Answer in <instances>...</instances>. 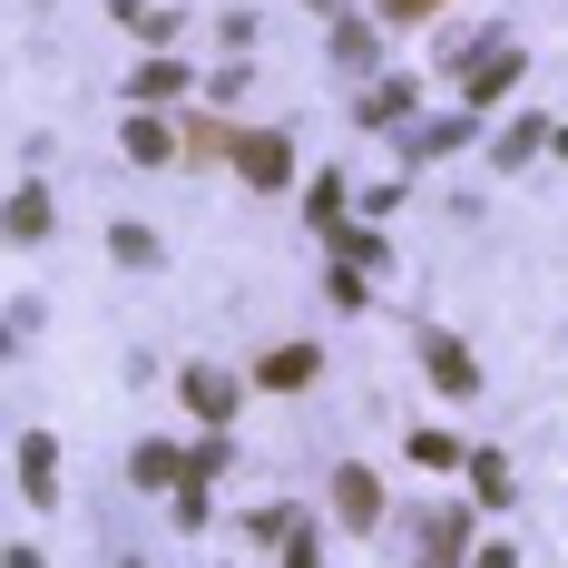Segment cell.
I'll return each instance as SVG.
<instances>
[{
	"label": "cell",
	"instance_id": "cell-3",
	"mask_svg": "<svg viewBox=\"0 0 568 568\" xmlns=\"http://www.w3.org/2000/svg\"><path fill=\"white\" fill-rule=\"evenodd\" d=\"M334 510L353 519V529H373V519H383V490H373V470H334Z\"/></svg>",
	"mask_w": 568,
	"mask_h": 568
},
{
	"label": "cell",
	"instance_id": "cell-13",
	"mask_svg": "<svg viewBox=\"0 0 568 568\" xmlns=\"http://www.w3.org/2000/svg\"><path fill=\"white\" fill-rule=\"evenodd\" d=\"M284 568H324V549H314V529H294V539H284Z\"/></svg>",
	"mask_w": 568,
	"mask_h": 568
},
{
	"label": "cell",
	"instance_id": "cell-1",
	"mask_svg": "<svg viewBox=\"0 0 568 568\" xmlns=\"http://www.w3.org/2000/svg\"><path fill=\"white\" fill-rule=\"evenodd\" d=\"M235 168H245V186H284L294 176V148H284L275 128H255V138H235Z\"/></svg>",
	"mask_w": 568,
	"mask_h": 568
},
{
	"label": "cell",
	"instance_id": "cell-6",
	"mask_svg": "<svg viewBox=\"0 0 568 568\" xmlns=\"http://www.w3.org/2000/svg\"><path fill=\"white\" fill-rule=\"evenodd\" d=\"M265 383H275V393L314 383V343H284V353H265Z\"/></svg>",
	"mask_w": 568,
	"mask_h": 568
},
{
	"label": "cell",
	"instance_id": "cell-4",
	"mask_svg": "<svg viewBox=\"0 0 568 568\" xmlns=\"http://www.w3.org/2000/svg\"><path fill=\"white\" fill-rule=\"evenodd\" d=\"M510 79H519V50H490L480 69H470V89H460V99H470V109H490V99H500Z\"/></svg>",
	"mask_w": 568,
	"mask_h": 568
},
{
	"label": "cell",
	"instance_id": "cell-8",
	"mask_svg": "<svg viewBox=\"0 0 568 568\" xmlns=\"http://www.w3.org/2000/svg\"><path fill=\"white\" fill-rule=\"evenodd\" d=\"M402 109H412V79H383V89H373V99H363V118H373V128H393Z\"/></svg>",
	"mask_w": 568,
	"mask_h": 568
},
{
	"label": "cell",
	"instance_id": "cell-9",
	"mask_svg": "<svg viewBox=\"0 0 568 568\" xmlns=\"http://www.w3.org/2000/svg\"><path fill=\"white\" fill-rule=\"evenodd\" d=\"M50 226V196H40V186H20V196H10V235H40Z\"/></svg>",
	"mask_w": 568,
	"mask_h": 568
},
{
	"label": "cell",
	"instance_id": "cell-14",
	"mask_svg": "<svg viewBox=\"0 0 568 568\" xmlns=\"http://www.w3.org/2000/svg\"><path fill=\"white\" fill-rule=\"evenodd\" d=\"M412 10H432V0H383V20H412Z\"/></svg>",
	"mask_w": 568,
	"mask_h": 568
},
{
	"label": "cell",
	"instance_id": "cell-10",
	"mask_svg": "<svg viewBox=\"0 0 568 568\" xmlns=\"http://www.w3.org/2000/svg\"><path fill=\"white\" fill-rule=\"evenodd\" d=\"M176 89H186V69H168V59H148V69H138V99H176Z\"/></svg>",
	"mask_w": 568,
	"mask_h": 568
},
{
	"label": "cell",
	"instance_id": "cell-11",
	"mask_svg": "<svg viewBox=\"0 0 568 568\" xmlns=\"http://www.w3.org/2000/svg\"><path fill=\"white\" fill-rule=\"evenodd\" d=\"M412 460H422V470H452L460 442H452V432H422V442H412Z\"/></svg>",
	"mask_w": 568,
	"mask_h": 568
},
{
	"label": "cell",
	"instance_id": "cell-5",
	"mask_svg": "<svg viewBox=\"0 0 568 568\" xmlns=\"http://www.w3.org/2000/svg\"><path fill=\"white\" fill-rule=\"evenodd\" d=\"M186 402H196L206 422H226V412H235V383H226V373H206V363H196V373H186Z\"/></svg>",
	"mask_w": 568,
	"mask_h": 568
},
{
	"label": "cell",
	"instance_id": "cell-7",
	"mask_svg": "<svg viewBox=\"0 0 568 568\" xmlns=\"http://www.w3.org/2000/svg\"><path fill=\"white\" fill-rule=\"evenodd\" d=\"M432 383H442V393H470V383H480V363H470L460 343H432Z\"/></svg>",
	"mask_w": 568,
	"mask_h": 568
},
{
	"label": "cell",
	"instance_id": "cell-12",
	"mask_svg": "<svg viewBox=\"0 0 568 568\" xmlns=\"http://www.w3.org/2000/svg\"><path fill=\"white\" fill-rule=\"evenodd\" d=\"M138 480H186V460H176L168 442H148V452H138Z\"/></svg>",
	"mask_w": 568,
	"mask_h": 568
},
{
	"label": "cell",
	"instance_id": "cell-15",
	"mask_svg": "<svg viewBox=\"0 0 568 568\" xmlns=\"http://www.w3.org/2000/svg\"><path fill=\"white\" fill-rule=\"evenodd\" d=\"M470 568H510V549H480V559H470Z\"/></svg>",
	"mask_w": 568,
	"mask_h": 568
},
{
	"label": "cell",
	"instance_id": "cell-2",
	"mask_svg": "<svg viewBox=\"0 0 568 568\" xmlns=\"http://www.w3.org/2000/svg\"><path fill=\"white\" fill-rule=\"evenodd\" d=\"M20 500H59V452H50V432H30V442H20Z\"/></svg>",
	"mask_w": 568,
	"mask_h": 568
}]
</instances>
